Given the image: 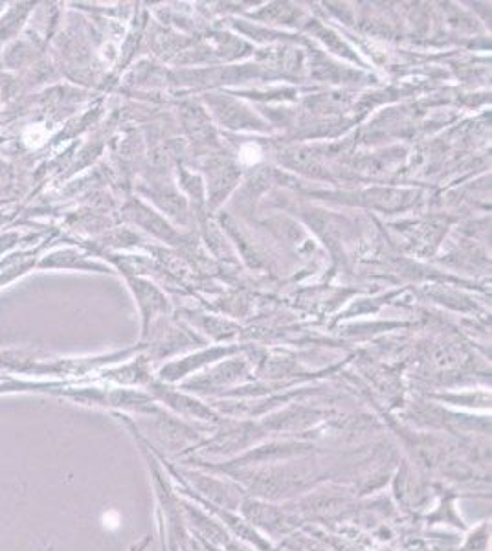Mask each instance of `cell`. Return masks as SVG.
<instances>
[{
    "label": "cell",
    "instance_id": "obj_1",
    "mask_svg": "<svg viewBox=\"0 0 492 551\" xmlns=\"http://www.w3.org/2000/svg\"><path fill=\"white\" fill-rule=\"evenodd\" d=\"M103 524L107 527H118L119 526V517H118V513H114V511H110V513H107L105 517H103Z\"/></svg>",
    "mask_w": 492,
    "mask_h": 551
}]
</instances>
